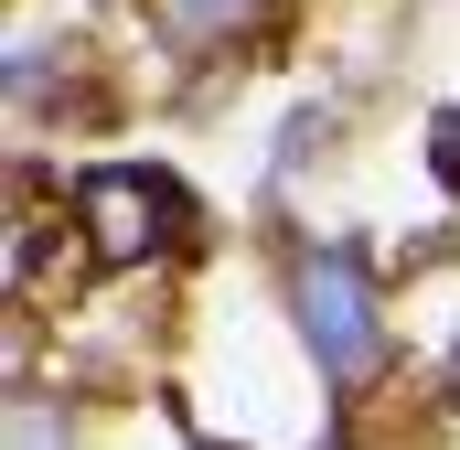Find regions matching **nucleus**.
<instances>
[{"mask_svg": "<svg viewBox=\"0 0 460 450\" xmlns=\"http://www.w3.org/2000/svg\"><path fill=\"white\" fill-rule=\"evenodd\" d=\"M289 301H300V333H311V354H322V375H332V386H364V375H375V354H385L364 268H353L343 247H332V257H300Z\"/></svg>", "mask_w": 460, "mask_h": 450, "instance_id": "f257e3e1", "label": "nucleus"}, {"mask_svg": "<svg viewBox=\"0 0 460 450\" xmlns=\"http://www.w3.org/2000/svg\"><path fill=\"white\" fill-rule=\"evenodd\" d=\"M86 215H97V257H139L161 236V225H139V215L182 225V183H161V172H86Z\"/></svg>", "mask_w": 460, "mask_h": 450, "instance_id": "f03ea898", "label": "nucleus"}, {"mask_svg": "<svg viewBox=\"0 0 460 450\" xmlns=\"http://www.w3.org/2000/svg\"><path fill=\"white\" fill-rule=\"evenodd\" d=\"M161 22L204 43V32H226V22H246V0H161Z\"/></svg>", "mask_w": 460, "mask_h": 450, "instance_id": "7ed1b4c3", "label": "nucleus"}, {"mask_svg": "<svg viewBox=\"0 0 460 450\" xmlns=\"http://www.w3.org/2000/svg\"><path fill=\"white\" fill-rule=\"evenodd\" d=\"M11 450H65V418H54L43 397H22V408H11Z\"/></svg>", "mask_w": 460, "mask_h": 450, "instance_id": "20e7f679", "label": "nucleus"}, {"mask_svg": "<svg viewBox=\"0 0 460 450\" xmlns=\"http://www.w3.org/2000/svg\"><path fill=\"white\" fill-rule=\"evenodd\" d=\"M429 172L460 194V108H439V118H429Z\"/></svg>", "mask_w": 460, "mask_h": 450, "instance_id": "39448f33", "label": "nucleus"}, {"mask_svg": "<svg viewBox=\"0 0 460 450\" xmlns=\"http://www.w3.org/2000/svg\"><path fill=\"white\" fill-rule=\"evenodd\" d=\"M450 397H460V364H450Z\"/></svg>", "mask_w": 460, "mask_h": 450, "instance_id": "423d86ee", "label": "nucleus"}]
</instances>
